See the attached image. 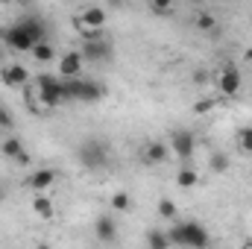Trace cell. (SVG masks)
I'll return each mask as SVG.
<instances>
[{
    "label": "cell",
    "mask_w": 252,
    "mask_h": 249,
    "mask_svg": "<svg viewBox=\"0 0 252 249\" xmlns=\"http://www.w3.org/2000/svg\"><path fill=\"white\" fill-rule=\"evenodd\" d=\"M44 21L41 18H24L18 24H9V27H0V41L15 50V53H32L35 44L47 41L44 38Z\"/></svg>",
    "instance_id": "1"
},
{
    "label": "cell",
    "mask_w": 252,
    "mask_h": 249,
    "mask_svg": "<svg viewBox=\"0 0 252 249\" xmlns=\"http://www.w3.org/2000/svg\"><path fill=\"white\" fill-rule=\"evenodd\" d=\"M167 238H170V244H176V247H188V249H205L208 244H211L208 229H205L202 223H196V220L173 223V226L167 229Z\"/></svg>",
    "instance_id": "2"
},
{
    "label": "cell",
    "mask_w": 252,
    "mask_h": 249,
    "mask_svg": "<svg viewBox=\"0 0 252 249\" xmlns=\"http://www.w3.org/2000/svg\"><path fill=\"white\" fill-rule=\"evenodd\" d=\"M35 94H38V100H41V106H44L47 112H50V109H59L64 100H67V94H64V79L53 76V73L35 76Z\"/></svg>",
    "instance_id": "3"
},
{
    "label": "cell",
    "mask_w": 252,
    "mask_h": 249,
    "mask_svg": "<svg viewBox=\"0 0 252 249\" xmlns=\"http://www.w3.org/2000/svg\"><path fill=\"white\" fill-rule=\"evenodd\" d=\"M76 158H79V164H82L85 170H103V167H109L112 153H109V147H106L100 138H88V141L79 144Z\"/></svg>",
    "instance_id": "4"
},
{
    "label": "cell",
    "mask_w": 252,
    "mask_h": 249,
    "mask_svg": "<svg viewBox=\"0 0 252 249\" xmlns=\"http://www.w3.org/2000/svg\"><path fill=\"white\" fill-rule=\"evenodd\" d=\"M64 94H67V100L97 103V100L106 97V85H100V82H94V79H85V76H79V79H64Z\"/></svg>",
    "instance_id": "5"
},
{
    "label": "cell",
    "mask_w": 252,
    "mask_h": 249,
    "mask_svg": "<svg viewBox=\"0 0 252 249\" xmlns=\"http://www.w3.org/2000/svg\"><path fill=\"white\" fill-rule=\"evenodd\" d=\"M106 9L103 6H85L76 18H73V24H76V30H85V35L91 38V35H100L103 32V27H106Z\"/></svg>",
    "instance_id": "6"
},
{
    "label": "cell",
    "mask_w": 252,
    "mask_h": 249,
    "mask_svg": "<svg viewBox=\"0 0 252 249\" xmlns=\"http://www.w3.org/2000/svg\"><path fill=\"white\" fill-rule=\"evenodd\" d=\"M170 150L182 158V161H190L193 153H196V135L190 129H173L170 132Z\"/></svg>",
    "instance_id": "7"
},
{
    "label": "cell",
    "mask_w": 252,
    "mask_h": 249,
    "mask_svg": "<svg viewBox=\"0 0 252 249\" xmlns=\"http://www.w3.org/2000/svg\"><path fill=\"white\" fill-rule=\"evenodd\" d=\"M241 85H244V76H241V70L238 67H223L220 73H217V91L223 94V97H235L238 91H241Z\"/></svg>",
    "instance_id": "8"
},
{
    "label": "cell",
    "mask_w": 252,
    "mask_h": 249,
    "mask_svg": "<svg viewBox=\"0 0 252 249\" xmlns=\"http://www.w3.org/2000/svg\"><path fill=\"white\" fill-rule=\"evenodd\" d=\"M82 64H85V56L79 50H67L59 56V76L62 79H79L82 76Z\"/></svg>",
    "instance_id": "9"
},
{
    "label": "cell",
    "mask_w": 252,
    "mask_h": 249,
    "mask_svg": "<svg viewBox=\"0 0 252 249\" xmlns=\"http://www.w3.org/2000/svg\"><path fill=\"white\" fill-rule=\"evenodd\" d=\"M85 59H94V62H100V59H109L112 56V44L103 38V32L100 35H91L85 44H82V50H79Z\"/></svg>",
    "instance_id": "10"
},
{
    "label": "cell",
    "mask_w": 252,
    "mask_h": 249,
    "mask_svg": "<svg viewBox=\"0 0 252 249\" xmlns=\"http://www.w3.org/2000/svg\"><path fill=\"white\" fill-rule=\"evenodd\" d=\"M167 156H170V147H167L164 141H147V147H144V153H141V161H144L147 167H158V164L167 161Z\"/></svg>",
    "instance_id": "11"
},
{
    "label": "cell",
    "mask_w": 252,
    "mask_h": 249,
    "mask_svg": "<svg viewBox=\"0 0 252 249\" xmlns=\"http://www.w3.org/2000/svg\"><path fill=\"white\" fill-rule=\"evenodd\" d=\"M0 82L9 85V88H27V82H30V70H27L24 64H6V67L0 70Z\"/></svg>",
    "instance_id": "12"
},
{
    "label": "cell",
    "mask_w": 252,
    "mask_h": 249,
    "mask_svg": "<svg viewBox=\"0 0 252 249\" xmlns=\"http://www.w3.org/2000/svg\"><path fill=\"white\" fill-rule=\"evenodd\" d=\"M56 179H59V173H56L53 167H41V170H35V173L27 179V187H32L35 193H44L47 187L56 185Z\"/></svg>",
    "instance_id": "13"
},
{
    "label": "cell",
    "mask_w": 252,
    "mask_h": 249,
    "mask_svg": "<svg viewBox=\"0 0 252 249\" xmlns=\"http://www.w3.org/2000/svg\"><path fill=\"white\" fill-rule=\"evenodd\" d=\"M94 235H97L103 244H112V241L118 238V226H115V220H112L109 214H100V217L94 220Z\"/></svg>",
    "instance_id": "14"
},
{
    "label": "cell",
    "mask_w": 252,
    "mask_h": 249,
    "mask_svg": "<svg viewBox=\"0 0 252 249\" xmlns=\"http://www.w3.org/2000/svg\"><path fill=\"white\" fill-rule=\"evenodd\" d=\"M32 211H35V217L50 220V217L56 214V202H53L50 196H44V193H35V196H32Z\"/></svg>",
    "instance_id": "15"
},
{
    "label": "cell",
    "mask_w": 252,
    "mask_h": 249,
    "mask_svg": "<svg viewBox=\"0 0 252 249\" xmlns=\"http://www.w3.org/2000/svg\"><path fill=\"white\" fill-rule=\"evenodd\" d=\"M0 156H6L9 161H18V158L24 156V144H21V138H18V135H9L6 141H0Z\"/></svg>",
    "instance_id": "16"
},
{
    "label": "cell",
    "mask_w": 252,
    "mask_h": 249,
    "mask_svg": "<svg viewBox=\"0 0 252 249\" xmlns=\"http://www.w3.org/2000/svg\"><path fill=\"white\" fill-rule=\"evenodd\" d=\"M176 185L182 187V190H190V187H196L199 185V173H196V167H182L179 173H176Z\"/></svg>",
    "instance_id": "17"
},
{
    "label": "cell",
    "mask_w": 252,
    "mask_h": 249,
    "mask_svg": "<svg viewBox=\"0 0 252 249\" xmlns=\"http://www.w3.org/2000/svg\"><path fill=\"white\" fill-rule=\"evenodd\" d=\"M170 238H167V232H161V229H150L147 232V249H170Z\"/></svg>",
    "instance_id": "18"
},
{
    "label": "cell",
    "mask_w": 252,
    "mask_h": 249,
    "mask_svg": "<svg viewBox=\"0 0 252 249\" xmlns=\"http://www.w3.org/2000/svg\"><path fill=\"white\" fill-rule=\"evenodd\" d=\"M32 59H35V62H41V64L53 62V59H56V47H53L50 41H41V44H35V47H32Z\"/></svg>",
    "instance_id": "19"
},
{
    "label": "cell",
    "mask_w": 252,
    "mask_h": 249,
    "mask_svg": "<svg viewBox=\"0 0 252 249\" xmlns=\"http://www.w3.org/2000/svg\"><path fill=\"white\" fill-rule=\"evenodd\" d=\"M112 208H115V211H124V214H129V211L135 208V202H132V196H129L126 190H115V193H112Z\"/></svg>",
    "instance_id": "20"
},
{
    "label": "cell",
    "mask_w": 252,
    "mask_h": 249,
    "mask_svg": "<svg viewBox=\"0 0 252 249\" xmlns=\"http://www.w3.org/2000/svg\"><path fill=\"white\" fill-rule=\"evenodd\" d=\"M193 24H196V30H202V32H211V30L217 27V18H214L211 12H196Z\"/></svg>",
    "instance_id": "21"
},
{
    "label": "cell",
    "mask_w": 252,
    "mask_h": 249,
    "mask_svg": "<svg viewBox=\"0 0 252 249\" xmlns=\"http://www.w3.org/2000/svg\"><path fill=\"white\" fill-rule=\"evenodd\" d=\"M158 214H161L164 220H176L179 208H176V202H173V199H158Z\"/></svg>",
    "instance_id": "22"
},
{
    "label": "cell",
    "mask_w": 252,
    "mask_h": 249,
    "mask_svg": "<svg viewBox=\"0 0 252 249\" xmlns=\"http://www.w3.org/2000/svg\"><path fill=\"white\" fill-rule=\"evenodd\" d=\"M27 109L32 112V115H44L47 109L41 106V100H38V94L32 91V88H27Z\"/></svg>",
    "instance_id": "23"
},
{
    "label": "cell",
    "mask_w": 252,
    "mask_h": 249,
    "mask_svg": "<svg viewBox=\"0 0 252 249\" xmlns=\"http://www.w3.org/2000/svg\"><path fill=\"white\" fill-rule=\"evenodd\" d=\"M238 147H241L244 153H252V126L238 129Z\"/></svg>",
    "instance_id": "24"
},
{
    "label": "cell",
    "mask_w": 252,
    "mask_h": 249,
    "mask_svg": "<svg viewBox=\"0 0 252 249\" xmlns=\"http://www.w3.org/2000/svg\"><path fill=\"white\" fill-rule=\"evenodd\" d=\"M211 170L214 173H226L229 170V156L226 153H214L211 156Z\"/></svg>",
    "instance_id": "25"
},
{
    "label": "cell",
    "mask_w": 252,
    "mask_h": 249,
    "mask_svg": "<svg viewBox=\"0 0 252 249\" xmlns=\"http://www.w3.org/2000/svg\"><path fill=\"white\" fill-rule=\"evenodd\" d=\"M15 121H12V115H9V109H3L0 106V129H12Z\"/></svg>",
    "instance_id": "26"
},
{
    "label": "cell",
    "mask_w": 252,
    "mask_h": 249,
    "mask_svg": "<svg viewBox=\"0 0 252 249\" xmlns=\"http://www.w3.org/2000/svg\"><path fill=\"white\" fill-rule=\"evenodd\" d=\"M211 106H214L211 100H199V103H193V112L196 115H205V112H211Z\"/></svg>",
    "instance_id": "27"
},
{
    "label": "cell",
    "mask_w": 252,
    "mask_h": 249,
    "mask_svg": "<svg viewBox=\"0 0 252 249\" xmlns=\"http://www.w3.org/2000/svg\"><path fill=\"white\" fill-rule=\"evenodd\" d=\"M153 12H173V3H153Z\"/></svg>",
    "instance_id": "28"
},
{
    "label": "cell",
    "mask_w": 252,
    "mask_h": 249,
    "mask_svg": "<svg viewBox=\"0 0 252 249\" xmlns=\"http://www.w3.org/2000/svg\"><path fill=\"white\" fill-rule=\"evenodd\" d=\"M6 199V187H3V182H0V202Z\"/></svg>",
    "instance_id": "29"
},
{
    "label": "cell",
    "mask_w": 252,
    "mask_h": 249,
    "mask_svg": "<svg viewBox=\"0 0 252 249\" xmlns=\"http://www.w3.org/2000/svg\"><path fill=\"white\" fill-rule=\"evenodd\" d=\"M244 59H247V62H252V47L247 50V53H244Z\"/></svg>",
    "instance_id": "30"
},
{
    "label": "cell",
    "mask_w": 252,
    "mask_h": 249,
    "mask_svg": "<svg viewBox=\"0 0 252 249\" xmlns=\"http://www.w3.org/2000/svg\"><path fill=\"white\" fill-rule=\"evenodd\" d=\"M38 249H50V247H44V244H41V247H38Z\"/></svg>",
    "instance_id": "31"
},
{
    "label": "cell",
    "mask_w": 252,
    "mask_h": 249,
    "mask_svg": "<svg viewBox=\"0 0 252 249\" xmlns=\"http://www.w3.org/2000/svg\"><path fill=\"white\" fill-rule=\"evenodd\" d=\"M247 249H252V244H247Z\"/></svg>",
    "instance_id": "32"
}]
</instances>
